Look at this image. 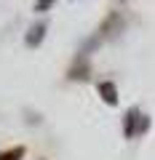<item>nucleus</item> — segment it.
I'll list each match as a JSON object with an SVG mask.
<instances>
[{
	"mask_svg": "<svg viewBox=\"0 0 155 160\" xmlns=\"http://www.w3.org/2000/svg\"><path fill=\"white\" fill-rule=\"evenodd\" d=\"M147 128H150V118L142 115L137 107H131L126 112V118H123V133H126V139L139 136V133H144Z\"/></svg>",
	"mask_w": 155,
	"mask_h": 160,
	"instance_id": "f257e3e1",
	"label": "nucleus"
},
{
	"mask_svg": "<svg viewBox=\"0 0 155 160\" xmlns=\"http://www.w3.org/2000/svg\"><path fill=\"white\" fill-rule=\"evenodd\" d=\"M46 29H48V24H46V22L32 24V27L27 29V35H24V43H27L29 48H38L43 40H46Z\"/></svg>",
	"mask_w": 155,
	"mask_h": 160,
	"instance_id": "f03ea898",
	"label": "nucleus"
},
{
	"mask_svg": "<svg viewBox=\"0 0 155 160\" xmlns=\"http://www.w3.org/2000/svg\"><path fill=\"white\" fill-rule=\"evenodd\" d=\"M99 93H102V99L110 104V107H115V104H118V88H115V83H110V80L99 83Z\"/></svg>",
	"mask_w": 155,
	"mask_h": 160,
	"instance_id": "7ed1b4c3",
	"label": "nucleus"
},
{
	"mask_svg": "<svg viewBox=\"0 0 155 160\" xmlns=\"http://www.w3.org/2000/svg\"><path fill=\"white\" fill-rule=\"evenodd\" d=\"M54 6H56V0H35V11H38V13H46V11H51Z\"/></svg>",
	"mask_w": 155,
	"mask_h": 160,
	"instance_id": "20e7f679",
	"label": "nucleus"
},
{
	"mask_svg": "<svg viewBox=\"0 0 155 160\" xmlns=\"http://www.w3.org/2000/svg\"><path fill=\"white\" fill-rule=\"evenodd\" d=\"M22 155H24V149L16 147V149H11V152H3V155H0V160H19Z\"/></svg>",
	"mask_w": 155,
	"mask_h": 160,
	"instance_id": "39448f33",
	"label": "nucleus"
}]
</instances>
